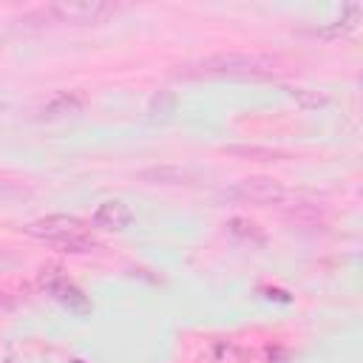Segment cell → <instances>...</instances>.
<instances>
[{"label": "cell", "instance_id": "1", "mask_svg": "<svg viewBox=\"0 0 363 363\" xmlns=\"http://www.w3.org/2000/svg\"><path fill=\"white\" fill-rule=\"evenodd\" d=\"M196 68L199 74L213 77H272L275 71H281V60L250 51H221L199 60Z\"/></svg>", "mask_w": 363, "mask_h": 363}, {"label": "cell", "instance_id": "2", "mask_svg": "<svg viewBox=\"0 0 363 363\" xmlns=\"http://www.w3.org/2000/svg\"><path fill=\"white\" fill-rule=\"evenodd\" d=\"M116 11V6L111 3H48L31 14H26V20H48V23H99L105 17H111Z\"/></svg>", "mask_w": 363, "mask_h": 363}, {"label": "cell", "instance_id": "3", "mask_svg": "<svg viewBox=\"0 0 363 363\" xmlns=\"http://www.w3.org/2000/svg\"><path fill=\"white\" fill-rule=\"evenodd\" d=\"M284 196H286L284 184L272 176H250L221 193V199H235L244 204H278L284 201Z\"/></svg>", "mask_w": 363, "mask_h": 363}, {"label": "cell", "instance_id": "4", "mask_svg": "<svg viewBox=\"0 0 363 363\" xmlns=\"http://www.w3.org/2000/svg\"><path fill=\"white\" fill-rule=\"evenodd\" d=\"M26 233L34 238H45L51 244H62L68 238H79L88 235L85 221H79L77 216H65V213H54V216H43L31 224H26Z\"/></svg>", "mask_w": 363, "mask_h": 363}, {"label": "cell", "instance_id": "5", "mask_svg": "<svg viewBox=\"0 0 363 363\" xmlns=\"http://www.w3.org/2000/svg\"><path fill=\"white\" fill-rule=\"evenodd\" d=\"M40 281H43V286L51 292V298L54 301H60L65 309H71V312H88L91 309V303H88V298L65 278V275H60V269H54V267H48V269H43L40 272Z\"/></svg>", "mask_w": 363, "mask_h": 363}, {"label": "cell", "instance_id": "6", "mask_svg": "<svg viewBox=\"0 0 363 363\" xmlns=\"http://www.w3.org/2000/svg\"><path fill=\"white\" fill-rule=\"evenodd\" d=\"M91 221H94L96 227H102V230H125V227L133 221V213H130V207H128L125 201L108 199V201H102V204L94 210Z\"/></svg>", "mask_w": 363, "mask_h": 363}, {"label": "cell", "instance_id": "7", "mask_svg": "<svg viewBox=\"0 0 363 363\" xmlns=\"http://www.w3.org/2000/svg\"><path fill=\"white\" fill-rule=\"evenodd\" d=\"M142 182L147 184H164V187H176V184H193V173L187 167L179 164H153V167H142L136 173Z\"/></svg>", "mask_w": 363, "mask_h": 363}, {"label": "cell", "instance_id": "8", "mask_svg": "<svg viewBox=\"0 0 363 363\" xmlns=\"http://www.w3.org/2000/svg\"><path fill=\"white\" fill-rule=\"evenodd\" d=\"M82 105H85L82 94H77V91H60V94H54V96L40 108V116H45V119L74 116V113L82 111Z\"/></svg>", "mask_w": 363, "mask_h": 363}, {"label": "cell", "instance_id": "9", "mask_svg": "<svg viewBox=\"0 0 363 363\" xmlns=\"http://www.w3.org/2000/svg\"><path fill=\"white\" fill-rule=\"evenodd\" d=\"M224 153L235 156V159H247V162H281V159H286L284 150L267 147V145H227Z\"/></svg>", "mask_w": 363, "mask_h": 363}, {"label": "cell", "instance_id": "10", "mask_svg": "<svg viewBox=\"0 0 363 363\" xmlns=\"http://www.w3.org/2000/svg\"><path fill=\"white\" fill-rule=\"evenodd\" d=\"M176 111V94L173 91H159L150 105H147V113L150 119H170V113Z\"/></svg>", "mask_w": 363, "mask_h": 363}, {"label": "cell", "instance_id": "11", "mask_svg": "<svg viewBox=\"0 0 363 363\" xmlns=\"http://www.w3.org/2000/svg\"><path fill=\"white\" fill-rule=\"evenodd\" d=\"M289 96L301 108H323L329 102V96L323 91H312V88H289Z\"/></svg>", "mask_w": 363, "mask_h": 363}, {"label": "cell", "instance_id": "12", "mask_svg": "<svg viewBox=\"0 0 363 363\" xmlns=\"http://www.w3.org/2000/svg\"><path fill=\"white\" fill-rule=\"evenodd\" d=\"M31 190L14 179H0V201H14V199H28Z\"/></svg>", "mask_w": 363, "mask_h": 363}, {"label": "cell", "instance_id": "13", "mask_svg": "<svg viewBox=\"0 0 363 363\" xmlns=\"http://www.w3.org/2000/svg\"><path fill=\"white\" fill-rule=\"evenodd\" d=\"M227 230H230L233 235H238V238H261L258 224H252V221H247V218H233V221L227 224Z\"/></svg>", "mask_w": 363, "mask_h": 363}]
</instances>
